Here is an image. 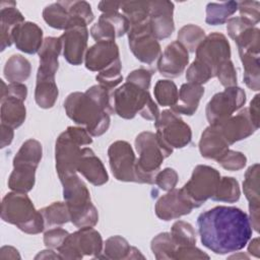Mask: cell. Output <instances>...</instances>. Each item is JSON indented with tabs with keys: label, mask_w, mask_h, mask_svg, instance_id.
Wrapping results in <instances>:
<instances>
[{
	"label": "cell",
	"mask_w": 260,
	"mask_h": 260,
	"mask_svg": "<svg viewBox=\"0 0 260 260\" xmlns=\"http://www.w3.org/2000/svg\"><path fill=\"white\" fill-rule=\"evenodd\" d=\"M198 233L204 247L215 254L242 250L252 237L249 215L235 206H215L197 217Z\"/></svg>",
	"instance_id": "obj_1"
},
{
	"label": "cell",
	"mask_w": 260,
	"mask_h": 260,
	"mask_svg": "<svg viewBox=\"0 0 260 260\" xmlns=\"http://www.w3.org/2000/svg\"><path fill=\"white\" fill-rule=\"evenodd\" d=\"M84 65L86 69L98 72L95 79L99 84L109 90L116 88L123 80L119 48L115 41L95 42L85 53Z\"/></svg>",
	"instance_id": "obj_2"
},
{
	"label": "cell",
	"mask_w": 260,
	"mask_h": 260,
	"mask_svg": "<svg viewBox=\"0 0 260 260\" xmlns=\"http://www.w3.org/2000/svg\"><path fill=\"white\" fill-rule=\"evenodd\" d=\"M66 115L91 136H101L110 127V114L86 92L74 91L64 101Z\"/></svg>",
	"instance_id": "obj_3"
},
{
	"label": "cell",
	"mask_w": 260,
	"mask_h": 260,
	"mask_svg": "<svg viewBox=\"0 0 260 260\" xmlns=\"http://www.w3.org/2000/svg\"><path fill=\"white\" fill-rule=\"evenodd\" d=\"M114 113L123 119H133L137 114L148 121H155L159 116L157 105L149 91L134 83L125 82L112 94Z\"/></svg>",
	"instance_id": "obj_4"
},
{
	"label": "cell",
	"mask_w": 260,
	"mask_h": 260,
	"mask_svg": "<svg viewBox=\"0 0 260 260\" xmlns=\"http://www.w3.org/2000/svg\"><path fill=\"white\" fill-rule=\"evenodd\" d=\"M1 218L28 235L42 233L46 225L40 210H37L26 193H7L1 203Z\"/></svg>",
	"instance_id": "obj_5"
},
{
	"label": "cell",
	"mask_w": 260,
	"mask_h": 260,
	"mask_svg": "<svg viewBox=\"0 0 260 260\" xmlns=\"http://www.w3.org/2000/svg\"><path fill=\"white\" fill-rule=\"evenodd\" d=\"M61 183L70 221L78 229L93 228L99 221V212L91 202L90 193L84 182L74 174L62 180Z\"/></svg>",
	"instance_id": "obj_6"
},
{
	"label": "cell",
	"mask_w": 260,
	"mask_h": 260,
	"mask_svg": "<svg viewBox=\"0 0 260 260\" xmlns=\"http://www.w3.org/2000/svg\"><path fill=\"white\" fill-rule=\"evenodd\" d=\"M91 143V135L83 127L69 126L58 136L55 144V161L60 181L76 174L81 146Z\"/></svg>",
	"instance_id": "obj_7"
},
{
	"label": "cell",
	"mask_w": 260,
	"mask_h": 260,
	"mask_svg": "<svg viewBox=\"0 0 260 260\" xmlns=\"http://www.w3.org/2000/svg\"><path fill=\"white\" fill-rule=\"evenodd\" d=\"M43 147L36 139L25 140L13 158V170L8 178L11 191L27 193L36 183V171L42 159Z\"/></svg>",
	"instance_id": "obj_8"
},
{
	"label": "cell",
	"mask_w": 260,
	"mask_h": 260,
	"mask_svg": "<svg viewBox=\"0 0 260 260\" xmlns=\"http://www.w3.org/2000/svg\"><path fill=\"white\" fill-rule=\"evenodd\" d=\"M135 149L138 153L136 161V175L138 183L154 184V178L160 169V166L167 153L155 133L144 131L135 138Z\"/></svg>",
	"instance_id": "obj_9"
},
{
	"label": "cell",
	"mask_w": 260,
	"mask_h": 260,
	"mask_svg": "<svg viewBox=\"0 0 260 260\" xmlns=\"http://www.w3.org/2000/svg\"><path fill=\"white\" fill-rule=\"evenodd\" d=\"M154 126L155 135L169 155L173 153L174 148H183L192 140L190 126L172 110L159 113L158 118L154 121Z\"/></svg>",
	"instance_id": "obj_10"
},
{
	"label": "cell",
	"mask_w": 260,
	"mask_h": 260,
	"mask_svg": "<svg viewBox=\"0 0 260 260\" xmlns=\"http://www.w3.org/2000/svg\"><path fill=\"white\" fill-rule=\"evenodd\" d=\"M103 247L101 234L92 226H86L69 234L57 251L61 259L75 260L86 256L99 258Z\"/></svg>",
	"instance_id": "obj_11"
},
{
	"label": "cell",
	"mask_w": 260,
	"mask_h": 260,
	"mask_svg": "<svg viewBox=\"0 0 260 260\" xmlns=\"http://www.w3.org/2000/svg\"><path fill=\"white\" fill-rule=\"evenodd\" d=\"M219 172L209 166L198 165L193 170L190 180L182 190L191 200L194 207H200L206 200L211 199L220 180Z\"/></svg>",
	"instance_id": "obj_12"
},
{
	"label": "cell",
	"mask_w": 260,
	"mask_h": 260,
	"mask_svg": "<svg viewBox=\"0 0 260 260\" xmlns=\"http://www.w3.org/2000/svg\"><path fill=\"white\" fill-rule=\"evenodd\" d=\"M246 103V92L239 86L225 87L215 93L206 105L205 114L209 125H218L231 118Z\"/></svg>",
	"instance_id": "obj_13"
},
{
	"label": "cell",
	"mask_w": 260,
	"mask_h": 260,
	"mask_svg": "<svg viewBox=\"0 0 260 260\" xmlns=\"http://www.w3.org/2000/svg\"><path fill=\"white\" fill-rule=\"evenodd\" d=\"M108 156L111 171L118 181L138 183L136 175L137 158L129 142L124 140L113 142L108 148Z\"/></svg>",
	"instance_id": "obj_14"
},
{
	"label": "cell",
	"mask_w": 260,
	"mask_h": 260,
	"mask_svg": "<svg viewBox=\"0 0 260 260\" xmlns=\"http://www.w3.org/2000/svg\"><path fill=\"white\" fill-rule=\"evenodd\" d=\"M128 44L135 58L144 64H152L161 54L160 45L152 36L147 21L130 26Z\"/></svg>",
	"instance_id": "obj_15"
},
{
	"label": "cell",
	"mask_w": 260,
	"mask_h": 260,
	"mask_svg": "<svg viewBox=\"0 0 260 260\" xmlns=\"http://www.w3.org/2000/svg\"><path fill=\"white\" fill-rule=\"evenodd\" d=\"M196 59L207 66L215 77L217 67L231 59V46L224 35L211 32L197 47Z\"/></svg>",
	"instance_id": "obj_16"
},
{
	"label": "cell",
	"mask_w": 260,
	"mask_h": 260,
	"mask_svg": "<svg viewBox=\"0 0 260 260\" xmlns=\"http://www.w3.org/2000/svg\"><path fill=\"white\" fill-rule=\"evenodd\" d=\"M174 3L168 0L149 1L147 23L152 36L158 41L172 36L175 30Z\"/></svg>",
	"instance_id": "obj_17"
},
{
	"label": "cell",
	"mask_w": 260,
	"mask_h": 260,
	"mask_svg": "<svg viewBox=\"0 0 260 260\" xmlns=\"http://www.w3.org/2000/svg\"><path fill=\"white\" fill-rule=\"evenodd\" d=\"M194 208L193 203L182 188H174L156 201L154 211L159 219L169 221L189 214Z\"/></svg>",
	"instance_id": "obj_18"
},
{
	"label": "cell",
	"mask_w": 260,
	"mask_h": 260,
	"mask_svg": "<svg viewBox=\"0 0 260 260\" xmlns=\"http://www.w3.org/2000/svg\"><path fill=\"white\" fill-rule=\"evenodd\" d=\"M62 42V55L65 60L74 66L84 61L87 51L88 29L86 25H75L64 30L60 36Z\"/></svg>",
	"instance_id": "obj_19"
},
{
	"label": "cell",
	"mask_w": 260,
	"mask_h": 260,
	"mask_svg": "<svg viewBox=\"0 0 260 260\" xmlns=\"http://www.w3.org/2000/svg\"><path fill=\"white\" fill-rule=\"evenodd\" d=\"M130 22L123 13H102L96 23L90 27V35L95 42L115 41L128 34Z\"/></svg>",
	"instance_id": "obj_20"
},
{
	"label": "cell",
	"mask_w": 260,
	"mask_h": 260,
	"mask_svg": "<svg viewBox=\"0 0 260 260\" xmlns=\"http://www.w3.org/2000/svg\"><path fill=\"white\" fill-rule=\"evenodd\" d=\"M189 63V52L178 41L169 44L157 59V70L166 77L180 76Z\"/></svg>",
	"instance_id": "obj_21"
},
{
	"label": "cell",
	"mask_w": 260,
	"mask_h": 260,
	"mask_svg": "<svg viewBox=\"0 0 260 260\" xmlns=\"http://www.w3.org/2000/svg\"><path fill=\"white\" fill-rule=\"evenodd\" d=\"M216 126L229 145L251 136L259 128L251 120L247 108Z\"/></svg>",
	"instance_id": "obj_22"
},
{
	"label": "cell",
	"mask_w": 260,
	"mask_h": 260,
	"mask_svg": "<svg viewBox=\"0 0 260 260\" xmlns=\"http://www.w3.org/2000/svg\"><path fill=\"white\" fill-rule=\"evenodd\" d=\"M12 42L19 51L30 55L36 54L44 43L43 30L37 23L24 21L14 28Z\"/></svg>",
	"instance_id": "obj_23"
},
{
	"label": "cell",
	"mask_w": 260,
	"mask_h": 260,
	"mask_svg": "<svg viewBox=\"0 0 260 260\" xmlns=\"http://www.w3.org/2000/svg\"><path fill=\"white\" fill-rule=\"evenodd\" d=\"M77 172L94 186H102L109 180L104 164L89 147H82L77 164Z\"/></svg>",
	"instance_id": "obj_24"
},
{
	"label": "cell",
	"mask_w": 260,
	"mask_h": 260,
	"mask_svg": "<svg viewBox=\"0 0 260 260\" xmlns=\"http://www.w3.org/2000/svg\"><path fill=\"white\" fill-rule=\"evenodd\" d=\"M60 53H62V42L60 37L46 38L40 51L38 52L40 65L38 68L37 76L55 77L59 67L58 57Z\"/></svg>",
	"instance_id": "obj_25"
},
{
	"label": "cell",
	"mask_w": 260,
	"mask_h": 260,
	"mask_svg": "<svg viewBox=\"0 0 260 260\" xmlns=\"http://www.w3.org/2000/svg\"><path fill=\"white\" fill-rule=\"evenodd\" d=\"M0 8V43L1 51H4L12 45V32L17 25L24 22V17L14 1H2Z\"/></svg>",
	"instance_id": "obj_26"
},
{
	"label": "cell",
	"mask_w": 260,
	"mask_h": 260,
	"mask_svg": "<svg viewBox=\"0 0 260 260\" xmlns=\"http://www.w3.org/2000/svg\"><path fill=\"white\" fill-rule=\"evenodd\" d=\"M229 144L216 125H209L199 140L200 154L208 159L217 160L228 149Z\"/></svg>",
	"instance_id": "obj_27"
},
{
	"label": "cell",
	"mask_w": 260,
	"mask_h": 260,
	"mask_svg": "<svg viewBox=\"0 0 260 260\" xmlns=\"http://www.w3.org/2000/svg\"><path fill=\"white\" fill-rule=\"evenodd\" d=\"M204 94V87L199 84L186 82L179 89L178 101L171 110L177 115L192 116L198 109L199 102Z\"/></svg>",
	"instance_id": "obj_28"
},
{
	"label": "cell",
	"mask_w": 260,
	"mask_h": 260,
	"mask_svg": "<svg viewBox=\"0 0 260 260\" xmlns=\"http://www.w3.org/2000/svg\"><path fill=\"white\" fill-rule=\"evenodd\" d=\"M144 259L138 249L130 246L128 241L121 236H112L104 244L99 259L122 260V259Z\"/></svg>",
	"instance_id": "obj_29"
},
{
	"label": "cell",
	"mask_w": 260,
	"mask_h": 260,
	"mask_svg": "<svg viewBox=\"0 0 260 260\" xmlns=\"http://www.w3.org/2000/svg\"><path fill=\"white\" fill-rule=\"evenodd\" d=\"M1 124L13 129L21 126L26 117V109L23 101L13 96L1 98Z\"/></svg>",
	"instance_id": "obj_30"
},
{
	"label": "cell",
	"mask_w": 260,
	"mask_h": 260,
	"mask_svg": "<svg viewBox=\"0 0 260 260\" xmlns=\"http://www.w3.org/2000/svg\"><path fill=\"white\" fill-rule=\"evenodd\" d=\"M58 86L55 77L37 76L35 101L42 109H51L58 99Z\"/></svg>",
	"instance_id": "obj_31"
},
{
	"label": "cell",
	"mask_w": 260,
	"mask_h": 260,
	"mask_svg": "<svg viewBox=\"0 0 260 260\" xmlns=\"http://www.w3.org/2000/svg\"><path fill=\"white\" fill-rule=\"evenodd\" d=\"M30 72V62L19 54L9 57L3 69L4 77L9 83H22L29 77Z\"/></svg>",
	"instance_id": "obj_32"
},
{
	"label": "cell",
	"mask_w": 260,
	"mask_h": 260,
	"mask_svg": "<svg viewBox=\"0 0 260 260\" xmlns=\"http://www.w3.org/2000/svg\"><path fill=\"white\" fill-rule=\"evenodd\" d=\"M238 10V2L228 1L221 3L210 2L206 5L205 21L209 25H220L225 23Z\"/></svg>",
	"instance_id": "obj_33"
},
{
	"label": "cell",
	"mask_w": 260,
	"mask_h": 260,
	"mask_svg": "<svg viewBox=\"0 0 260 260\" xmlns=\"http://www.w3.org/2000/svg\"><path fill=\"white\" fill-rule=\"evenodd\" d=\"M244 195L249 201V209L260 208L259 199V164L248 168L243 182Z\"/></svg>",
	"instance_id": "obj_34"
},
{
	"label": "cell",
	"mask_w": 260,
	"mask_h": 260,
	"mask_svg": "<svg viewBox=\"0 0 260 260\" xmlns=\"http://www.w3.org/2000/svg\"><path fill=\"white\" fill-rule=\"evenodd\" d=\"M244 68V82L252 90L258 91L260 88V68L259 54L243 53L239 54Z\"/></svg>",
	"instance_id": "obj_35"
},
{
	"label": "cell",
	"mask_w": 260,
	"mask_h": 260,
	"mask_svg": "<svg viewBox=\"0 0 260 260\" xmlns=\"http://www.w3.org/2000/svg\"><path fill=\"white\" fill-rule=\"evenodd\" d=\"M43 18L48 25L56 29L66 30L70 22L68 11L62 1L46 6L43 10Z\"/></svg>",
	"instance_id": "obj_36"
},
{
	"label": "cell",
	"mask_w": 260,
	"mask_h": 260,
	"mask_svg": "<svg viewBox=\"0 0 260 260\" xmlns=\"http://www.w3.org/2000/svg\"><path fill=\"white\" fill-rule=\"evenodd\" d=\"M120 9L130 22V26L144 23L148 19L149 1H124Z\"/></svg>",
	"instance_id": "obj_37"
},
{
	"label": "cell",
	"mask_w": 260,
	"mask_h": 260,
	"mask_svg": "<svg viewBox=\"0 0 260 260\" xmlns=\"http://www.w3.org/2000/svg\"><path fill=\"white\" fill-rule=\"evenodd\" d=\"M240 196L241 190L239 182L233 177H222L211 199L216 202L234 203L240 199Z\"/></svg>",
	"instance_id": "obj_38"
},
{
	"label": "cell",
	"mask_w": 260,
	"mask_h": 260,
	"mask_svg": "<svg viewBox=\"0 0 260 260\" xmlns=\"http://www.w3.org/2000/svg\"><path fill=\"white\" fill-rule=\"evenodd\" d=\"M46 226H56V225H62L68 221H70L69 211L67 208V205L64 202H53L52 204L43 207L40 209Z\"/></svg>",
	"instance_id": "obj_39"
},
{
	"label": "cell",
	"mask_w": 260,
	"mask_h": 260,
	"mask_svg": "<svg viewBox=\"0 0 260 260\" xmlns=\"http://www.w3.org/2000/svg\"><path fill=\"white\" fill-rule=\"evenodd\" d=\"M154 98L159 106L173 107L179 96V89L176 83L170 79H159L154 85Z\"/></svg>",
	"instance_id": "obj_40"
},
{
	"label": "cell",
	"mask_w": 260,
	"mask_h": 260,
	"mask_svg": "<svg viewBox=\"0 0 260 260\" xmlns=\"http://www.w3.org/2000/svg\"><path fill=\"white\" fill-rule=\"evenodd\" d=\"M205 37L203 28L190 23L180 28L178 32V42L181 43L188 52L194 53Z\"/></svg>",
	"instance_id": "obj_41"
},
{
	"label": "cell",
	"mask_w": 260,
	"mask_h": 260,
	"mask_svg": "<svg viewBox=\"0 0 260 260\" xmlns=\"http://www.w3.org/2000/svg\"><path fill=\"white\" fill-rule=\"evenodd\" d=\"M151 251L157 260L174 259L177 246L175 245L170 233H160L156 235L150 243Z\"/></svg>",
	"instance_id": "obj_42"
},
{
	"label": "cell",
	"mask_w": 260,
	"mask_h": 260,
	"mask_svg": "<svg viewBox=\"0 0 260 260\" xmlns=\"http://www.w3.org/2000/svg\"><path fill=\"white\" fill-rule=\"evenodd\" d=\"M170 234L177 248L183 246H195L196 244V233L192 224L187 221L177 220L172 225Z\"/></svg>",
	"instance_id": "obj_43"
},
{
	"label": "cell",
	"mask_w": 260,
	"mask_h": 260,
	"mask_svg": "<svg viewBox=\"0 0 260 260\" xmlns=\"http://www.w3.org/2000/svg\"><path fill=\"white\" fill-rule=\"evenodd\" d=\"M238 46L239 54L253 53L259 54L260 50V29L258 27H249L241 32L235 40Z\"/></svg>",
	"instance_id": "obj_44"
},
{
	"label": "cell",
	"mask_w": 260,
	"mask_h": 260,
	"mask_svg": "<svg viewBox=\"0 0 260 260\" xmlns=\"http://www.w3.org/2000/svg\"><path fill=\"white\" fill-rule=\"evenodd\" d=\"M212 77L214 76L210 71V69L197 59H195L192 62V64L187 68V71H186L187 81L191 83L199 84V85L206 83Z\"/></svg>",
	"instance_id": "obj_45"
},
{
	"label": "cell",
	"mask_w": 260,
	"mask_h": 260,
	"mask_svg": "<svg viewBox=\"0 0 260 260\" xmlns=\"http://www.w3.org/2000/svg\"><path fill=\"white\" fill-rule=\"evenodd\" d=\"M224 170L235 172L244 169L247 162V157L244 153L232 149H228L217 160Z\"/></svg>",
	"instance_id": "obj_46"
},
{
	"label": "cell",
	"mask_w": 260,
	"mask_h": 260,
	"mask_svg": "<svg viewBox=\"0 0 260 260\" xmlns=\"http://www.w3.org/2000/svg\"><path fill=\"white\" fill-rule=\"evenodd\" d=\"M215 76L218 78L220 84L224 87L237 86V71L231 59L222 62L217 67L215 71Z\"/></svg>",
	"instance_id": "obj_47"
},
{
	"label": "cell",
	"mask_w": 260,
	"mask_h": 260,
	"mask_svg": "<svg viewBox=\"0 0 260 260\" xmlns=\"http://www.w3.org/2000/svg\"><path fill=\"white\" fill-rule=\"evenodd\" d=\"M179 180L178 173L172 168H166L161 171H158L154 178V184L164 191L173 190Z\"/></svg>",
	"instance_id": "obj_48"
},
{
	"label": "cell",
	"mask_w": 260,
	"mask_h": 260,
	"mask_svg": "<svg viewBox=\"0 0 260 260\" xmlns=\"http://www.w3.org/2000/svg\"><path fill=\"white\" fill-rule=\"evenodd\" d=\"M240 16L249 20L256 25L260 20V3L258 1H241L238 2Z\"/></svg>",
	"instance_id": "obj_49"
},
{
	"label": "cell",
	"mask_w": 260,
	"mask_h": 260,
	"mask_svg": "<svg viewBox=\"0 0 260 260\" xmlns=\"http://www.w3.org/2000/svg\"><path fill=\"white\" fill-rule=\"evenodd\" d=\"M151 76H152V71L145 69V68H138V69L131 71L128 74V76L126 77V81L134 83V84L148 90V88L150 86Z\"/></svg>",
	"instance_id": "obj_50"
},
{
	"label": "cell",
	"mask_w": 260,
	"mask_h": 260,
	"mask_svg": "<svg viewBox=\"0 0 260 260\" xmlns=\"http://www.w3.org/2000/svg\"><path fill=\"white\" fill-rule=\"evenodd\" d=\"M69 233L61 228H54L44 234V244L50 249H58Z\"/></svg>",
	"instance_id": "obj_51"
},
{
	"label": "cell",
	"mask_w": 260,
	"mask_h": 260,
	"mask_svg": "<svg viewBox=\"0 0 260 260\" xmlns=\"http://www.w3.org/2000/svg\"><path fill=\"white\" fill-rule=\"evenodd\" d=\"M254 26L255 25L252 22L241 16L232 17L226 21V31L232 40H235L245 29Z\"/></svg>",
	"instance_id": "obj_52"
},
{
	"label": "cell",
	"mask_w": 260,
	"mask_h": 260,
	"mask_svg": "<svg viewBox=\"0 0 260 260\" xmlns=\"http://www.w3.org/2000/svg\"><path fill=\"white\" fill-rule=\"evenodd\" d=\"M1 98L13 96L21 101H25L27 96V87L23 83H8L1 80Z\"/></svg>",
	"instance_id": "obj_53"
},
{
	"label": "cell",
	"mask_w": 260,
	"mask_h": 260,
	"mask_svg": "<svg viewBox=\"0 0 260 260\" xmlns=\"http://www.w3.org/2000/svg\"><path fill=\"white\" fill-rule=\"evenodd\" d=\"M174 259H209V256L195 246L178 247Z\"/></svg>",
	"instance_id": "obj_54"
},
{
	"label": "cell",
	"mask_w": 260,
	"mask_h": 260,
	"mask_svg": "<svg viewBox=\"0 0 260 260\" xmlns=\"http://www.w3.org/2000/svg\"><path fill=\"white\" fill-rule=\"evenodd\" d=\"M247 109L251 120L257 127H259V94H256L253 98L249 108Z\"/></svg>",
	"instance_id": "obj_55"
},
{
	"label": "cell",
	"mask_w": 260,
	"mask_h": 260,
	"mask_svg": "<svg viewBox=\"0 0 260 260\" xmlns=\"http://www.w3.org/2000/svg\"><path fill=\"white\" fill-rule=\"evenodd\" d=\"M0 129H1V147L4 148L12 142L14 132H13V128L5 124H1Z\"/></svg>",
	"instance_id": "obj_56"
},
{
	"label": "cell",
	"mask_w": 260,
	"mask_h": 260,
	"mask_svg": "<svg viewBox=\"0 0 260 260\" xmlns=\"http://www.w3.org/2000/svg\"><path fill=\"white\" fill-rule=\"evenodd\" d=\"M120 6H121V2H116V1H101L98 5L99 10L102 11V13L119 12Z\"/></svg>",
	"instance_id": "obj_57"
},
{
	"label": "cell",
	"mask_w": 260,
	"mask_h": 260,
	"mask_svg": "<svg viewBox=\"0 0 260 260\" xmlns=\"http://www.w3.org/2000/svg\"><path fill=\"white\" fill-rule=\"evenodd\" d=\"M0 258L1 259H19L20 255L18 251L11 246H4L0 250Z\"/></svg>",
	"instance_id": "obj_58"
},
{
	"label": "cell",
	"mask_w": 260,
	"mask_h": 260,
	"mask_svg": "<svg viewBox=\"0 0 260 260\" xmlns=\"http://www.w3.org/2000/svg\"><path fill=\"white\" fill-rule=\"evenodd\" d=\"M248 253L256 258H259V253H260V246H259V238L252 239L248 246Z\"/></svg>",
	"instance_id": "obj_59"
},
{
	"label": "cell",
	"mask_w": 260,
	"mask_h": 260,
	"mask_svg": "<svg viewBox=\"0 0 260 260\" xmlns=\"http://www.w3.org/2000/svg\"><path fill=\"white\" fill-rule=\"evenodd\" d=\"M50 259V258H59L61 259L60 255L59 254H56L53 250H44L42 252H40L36 257L35 259Z\"/></svg>",
	"instance_id": "obj_60"
}]
</instances>
